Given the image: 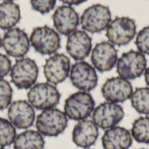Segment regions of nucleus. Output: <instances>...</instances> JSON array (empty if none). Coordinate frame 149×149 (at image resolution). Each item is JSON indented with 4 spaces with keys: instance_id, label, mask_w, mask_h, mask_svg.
Instances as JSON below:
<instances>
[{
    "instance_id": "obj_29",
    "label": "nucleus",
    "mask_w": 149,
    "mask_h": 149,
    "mask_svg": "<svg viewBox=\"0 0 149 149\" xmlns=\"http://www.w3.org/2000/svg\"><path fill=\"white\" fill-rule=\"evenodd\" d=\"M63 3H65V5H79L83 3H85L86 0H60Z\"/></svg>"
},
{
    "instance_id": "obj_12",
    "label": "nucleus",
    "mask_w": 149,
    "mask_h": 149,
    "mask_svg": "<svg viewBox=\"0 0 149 149\" xmlns=\"http://www.w3.org/2000/svg\"><path fill=\"white\" fill-rule=\"evenodd\" d=\"M30 45L28 35L19 28L14 27L8 30L2 38V46L7 55L16 58H24L29 52Z\"/></svg>"
},
{
    "instance_id": "obj_15",
    "label": "nucleus",
    "mask_w": 149,
    "mask_h": 149,
    "mask_svg": "<svg viewBox=\"0 0 149 149\" xmlns=\"http://www.w3.org/2000/svg\"><path fill=\"white\" fill-rule=\"evenodd\" d=\"M8 118L16 128L27 129L35 121V109L26 100H16L8 107Z\"/></svg>"
},
{
    "instance_id": "obj_8",
    "label": "nucleus",
    "mask_w": 149,
    "mask_h": 149,
    "mask_svg": "<svg viewBox=\"0 0 149 149\" xmlns=\"http://www.w3.org/2000/svg\"><path fill=\"white\" fill-rule=\"evenodd\" d=\"M136 35V24L128 17H117L107 28L106 36L108 41L117 46L127 45Z\"/></svg>"
},
{
    "instance_id": "obj_21",
    "label": "nucleus",
    "mask_w": 149,
    "mask_h": 149,
    "mask_svg": "<svg viewBox=\"0 0 149 149\" xmlns=\"http://www.w3.org/2000/svg\"><path fill=\"white\" fill-rule=\"evenodd\" d=\"M44 136L35 130H25L16 136L13 142L14 149H44Z\"/></svg>"
},
{
    "instance_id": "obj_35",
    "label": "nucleus",
    "mask_w": 149,
    "mask_h": 149,
    "mask_svg": "<svg viewBox=\"0 0 149 149\" xmlns=\"http://www.w3.org/2000/svg\"><path fill=\"white\" fill-rule=\"evenodd\" d=\"M86 149H90V148H86Z\"/></svg>"
},
{
    "instance_id": "obj_26",
    "label": "nucleus",
    "mask_w": 149,
    "mask_h": 149,
    "mask_svg": "<svg viewBox=\"0 0 149 149\" xmlns=\"http://www.w3.org/2000/svg\"><path fill=\"white\" fill-rule=\"evenodd\" d=\"M135 45L138 52L144 55H149V25L139 31L136 37Z\"/></svg>"
},
{
    "instance_id": "obj_22",
    "label": "nucleus",
    "mask_w": 149,
    "mask_h": 149,
    "mask_svg": "<svg viewBox=\"0 0 149 149\" xmlns=\"http://www.w3.org/2000/svg\"><path fill=\"white\" fill-rule=\"evenodd\" d=\"M131 104L134 109L141 114L149 115V87H139L133 92Z\"/></svg>"
},
{
    "instance_id": "obj_34",
    "label": "nucleus",
    "mask_w": 149,
    "mask_h": 149,
    "mask_svg": "<svg viewBox=\"0 0 149 149\" xmlns=\"http://www.w3.org/2000/svg\"><path fill=\"white\" fill-rule=\"evenodd\" d=\"M140 149H146V148H140Z\"/></svg>"
},
{
    "instance_id": "obj_14",
    "label": "nucleus",
    "mask_w": 149,
    "mask_h": 149,
    "mask_svg": "<svg viewBox=\"0 0 149 149\" xmlns=\"http://www.w3.org/2000/svg\"><path fill=\"white\" fill-rule=\"evenodd\" d=\"M101 93L107 101L119 104L131 98L133 86L127 79L120 77H113L107 79L103 84Z\"/></svg>"
},
{
    "instance_id": "obj_17",
    "label": "nucleus",
    "mask_w": 149,
    "mask_h": 149,
    "mask_svg": "<svg viewBox=\"0 0 149 149\" xmlns=\"http://www.w3.org/2000/svg\"><path fill=\"white\" fill-rule=\"evenodd\" d=\"M66 51L76 61H83L92 52V38L85 31L76 30L67 38Z\"/></svg>"
},
{
    "instance_id": "obj_19",
    "label": "nucleus",
    "mask_w": 149,
    "mask_h": 149,
    "mask_svg": "<svg viewBox=\"0 0 149 149\" xmlns=\"http://www.w3.org/2000/svg\"><path fill=\"white\" fill-rule=\"evenodd\" d=\"M101 143L104 149H129L133 144V137L129 130L116 126L105 131Z\"/></svg>"
},
{
    "instance_id": "obj_10",
    "label": "nucleus",
    "mask_w": 149,
    "mask_h": 149,
    "mask_svg": "<svg viewBox=\"0 0 149 149\" xmlns=\"http://www.w3.org/2000/svg\"><path fill=\"white\" fill-rule=\"evenodd\" d=\"M70 80L73 86L82 92L93 90L98 85L96 69L86 61H77L71 66Z\"/></svg>"
},
{
    "instance_id": "obj_33",
    "label": "nucleus",
    "mask_w": 149,
    "mask_h": 149,
    "mask_svg": "<svg viewBox=\"0 0 149 149\" xmlns=\"http://www.w3.org/2000/svg\"><path fill=\"white\" fill-rule=\"evenodd\" d=\"M0 149H6V148H0Z\"/></svg>"
},
{
    "instance_id": "obj_31",
    "label": "nucleus",
    "mask_w": 149,
    "mask_h": 149,
    "mask_svg": "<svg viewBox=\"0 0 149 149\" xmlns=\"http://www.w3.org/2000/svg\"><path fill=\"white\" fill-rule=\"evenodd\" d=\"M1 46H2V38L0 37V48H1Z\"/></svg>"
},
{
    "instance_id": "obj_6",
    "label": "nucleus",
    "mask_w": 149,
    "mask_h": 149,
    "mask_svg": "<svg viewBox=\"0 0 149 149\" xmlns=\"http://www.w3.org/2000/svg\"><path fill=\"white\" fill-rule=\"evenodd\" d=\"M30 43L41 55H53L60 48V37L52 28L44 25L33 29Z\"/></svg>"
},
{
    "instance_id": "obj_16",
    "label": "nucleus",
    "mask_w": 149,
    "mask_h": 149,
    "mask_svg": "<svg viewBox=\"0 0 149 149\" xmlns=\"http://www.w3.org/2000/svg\"><path fill=\"white\" fill-rule=\"evenodd\" d=\"M52 21L57 32L69 36L77 30L79 24V17L72 6L61 5L55 10L52 15Z\"/></svg>"
},
{
    "instance_id": "obj_3",
    "label": "nucleus",
    "mask_w": 149,
    "mask_h": 149,
    "mask_svg": "<svg viewBox=\"0 0 149 149\" xmlns=\"http://www.w3.org/2000/svg\"><path fill=\"white\" fill-rule=\"evenodd\" d=\"M95 108V101L87 92L79 91L71 94L65 101L64 113L72 120L80 121L92 115Z\"/></svg>"
},
{
    "instance_id": "obj_5",
    "label": "nucleus",
    "mask_w": 149,
    "mask_h": 149,
    "mask_svg": "<svg viewBox=\"0 0 149 149\" xmlns=\"http://www.w3.org/2000/svg\"><path fill=\"white\" fill-rule=\"evenodd\" d=\"M111 21L110 9L100 3L91 5L86 9L80 17L82 29L90 33H100L107 30Z\"/></svg>"
},
{
    "instance_id": "obj_11",
    "label": "nucleus",
    "mask_w": 149,
    "mask_h": 149,
    "mask_svg": "<svg viewBox=\"0 0 149 149\" xmlns=\"http://www.w3.org/2000/svg\"><path fill=\"white\" fill-rule=\"evenodd\" d=\"M71 70L70 58L63 53L50 56L44 65V75L48 83L58 85L64 82Z\"/></svg>"
},
{
    "instance_id": "obj_7",
    "label": "nucleus",
    "mask_w": 149,
    "mask_h": 149,
    "mask_svg": "<svg viewBox=\"0 0 149 149\" xmlns=\"http://www.w3.org/2000/svg\"><path fill=\"white\" fill-rule=\"evenodd\" d=\"M119 77L130 80L140 78L147 69V58L140 52L130 50L124 52L116 64Z\"/></svg>"
},
{
    "instance_id": "obj_2",
    "label": "nucleus",
    "mask_w": 149,
    "mask_h": 149,
    "mask_svg": "<svg viewBox=\"0 0 149 149\" xmlns=\"http://www.w3.org/2000/svg\"><path fill=\"white\" fill-rule=\"evenodd\" d=\"M28 102L37 110H47L56 107L60 101V93L57 87L48 82L32 86L27 93Z\"/></svg>"
},
{
    "instance_id": "obj_28",
    "label": "nucleus",
    "mask_w": 149,
    "mask_h": 149,
    "mask_svg": "<svg viewBox=\"0 0 149 149\" xmlns=\"http://www.w3.org/2000/svg\"><path fill=\"white\" fill-rule=\"evenodd\" d=\"M11 69V61L8 56L0 53V79L7 76Z\"/></svg>"
},
{
    "instance_id": "obj_25",
    "label": "nucleus",
    "mask_w": 149,
    "mask_h": 149,
    "mask_svg": "<svg viewBox=\"0 0 149 149\" xmlns=\"http://www.w3.org/2000/svg\"><path fill=\"white\" fill-rule=\"evenodd\" d=\"M13 96V90L10 84L3 79H0V110H4L11 104Z\"/></svg>"
},
{
    "instance_id": "obj_13",
    "label": "nucleus",
    "mask_w": 149,
    "mask_h": 149,
    "mask_svg": "<svg viewBox=\"0 0 149 149\" xmlns=\"http://www.w3.org/2000/svg\"><path fill=\"white\" fill-rule=\"evenodd\" d=\"M118 60V52L108 41L98 43L92 51L91 61L93 66L100 72L113 69Z\"/></svg>"
},
{
    "instance_id": "obj_4",
    "label": "nucleus",
    "mask_w": 149,
    "mask_h": 149,
    "mask_svg": "<svg viewBox=\"0 0 149 149\" xmlns=\"http://www.w3.org/2000/svg\"><path fill=\"white\" fill-rule=\"evenodd\" d=\"M10 74L11 82L17 89L28 90L36 84L38 67L33 59L21 58L17 59L11 66Z\"/></svg>"
},
{
    "instance_id": "obj_27",
    "label": "nucleus",
    "mask_w": 149,
    "mask_h": 149,
    "mask_svg": "<svg viewBox=\"0 0 149 149\" xmlns=\"http://www.w3.org/2000/svg\"><path fill=\"white\" fill-rule=\"evenodd\" d=\"M56 2L57 0H31V4L34 10L41 14H46L54 9Z\"/></svg>"
},
{
    "instance_id": "obj_18",
    "label": "nucleus",
    "mask_w": 149,
    "mask_h": 149,
    "mask_svg": "<svg viewBox=\"0 0 149 149\" xmlns=\"http://www.w3.org/2000/svg\"><path fill=\"white\" fill-rule=\"evenodd\" d=\"M99 134V127L93 120H83L79 121L73 127L72 138L77 147L86 149L95 144Z\"/></svg>"
},
{
    "instance_id": "obj_1",
    "label": "nucleus",
    "mask_w": 149,
    "mask_h": 149,
    "mask_svg": "<svg viewBox=\"0 0 149 149\" xmlns=\"http://www.w3.org/2000/svg\"><path fill=\"white\" fill-rule=\"evenodd\" d=\"M68 125L65 113L58 108L42 111L36 118V128L43 136L56 137L61 134Z\"/></svg>"
},
{
    "instance_id": "obj_32",
    "label": "nucleus",
    "mask_w": 149,
    "mask_h": 149,
    "mask_svg": "<svg viewBox=\"0 0 149 149\" xmlns=\"http://www.w3.org/2000/svg\"><path fill=\"white\" fill-rule=\"evenodd\" d=\"M3 1H9V2H12V1H14V0H3Z\"/></svg>"
},
{
    "instance_id": "obj_9",
    "label": "nucleus",
    "mask_w": 149,
    "mask_h": 149,
    "mask_svg": "<svg viewBox=\"0 0 149 149\" xmlns=\"http://www.w3.org/2000/svg\"><path fill=\"white\" fill-rule=\"evenodd\" d=\"M125 113L122 107L117 103L106 101L94 108L92 119L94 124L103 130L116 127L124 118Z\"/></svg>"
},
{
    "instance_id": "obj_24",
    "label": "nucleus",
    "mask_w": 149,
    "mask_h": 149,
    "mask_svg": "<svg viewBox=\"0 0 149 149\" xmlns=\"http://www.w3.org/2000/svg\"><path fill=\"white\" fill-rule=\"evenodd\" d=\"M16 136V127L9 120L0 117V148H5L13 144Z\"/></svg>"
},
{
    "instance_id": "obj_20",
    "label": "nucleus",
    "mask_w": 149,
    "mask_h": 149,
    "mask_svg": "<svg viewBox=\"0 0 149 149\" xmlns=\"http://www.w3.org/2000/svg\"><path fill=\"white\" fill-rule=\"evenodd\" d=\"M20 18L21 11L18 4L9 1L0 3V29L8 31L14 28Z\"/></svg>"
},
{
    "instance_id": "obj_23",
    "label": "nucleus",
    "mask_w": 149,
    "mask_h": 149,
    "mask_svg": "<svg viewBox=\"0 0 149 149\" xmlns=\"http://www.w3.org/2000/svg\"><path fill=\"white\" fill-rule=\"evenodd\" d=\"M131 135L138 143L149 144V117L141 116L136 119L131 129Z\"/></svg>"
},
{
    "instance_id": "obj_30",
    "label": "nucleus",
    "mask_w": 149,
    "mask_h": 149,
    "mask_svg": "<svg viewBox=\"0 0 149 149\" xmlns=\"http://www.w3.org/2000/svg\"><path fill=\"white\" fill-rule=\"evenodd\" d=\"M144 74H145V81H146V83H147L148 86L149 87V66L147 68V69H146V71H145Z\"/></svg>"
}]
</instances>
